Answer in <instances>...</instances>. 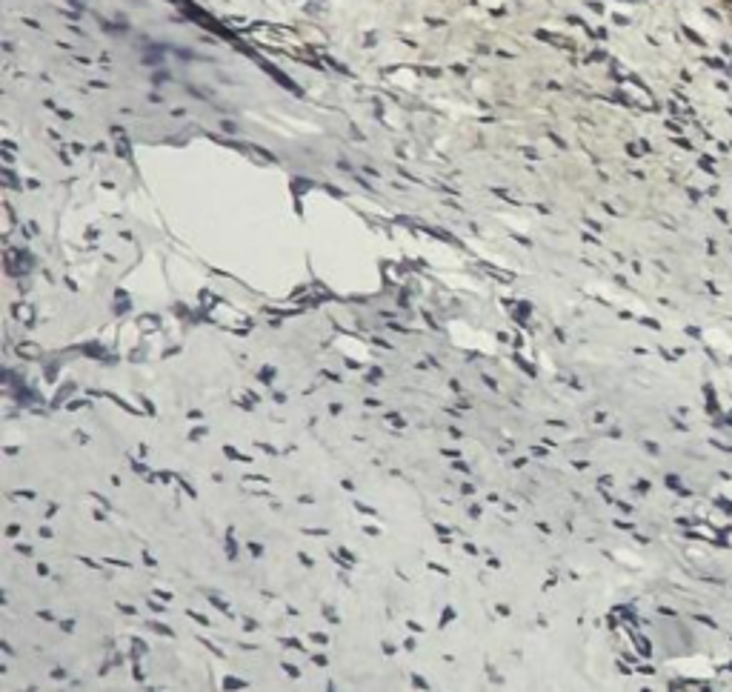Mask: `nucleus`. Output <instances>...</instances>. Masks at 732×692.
<instances>
[]
</instances>
